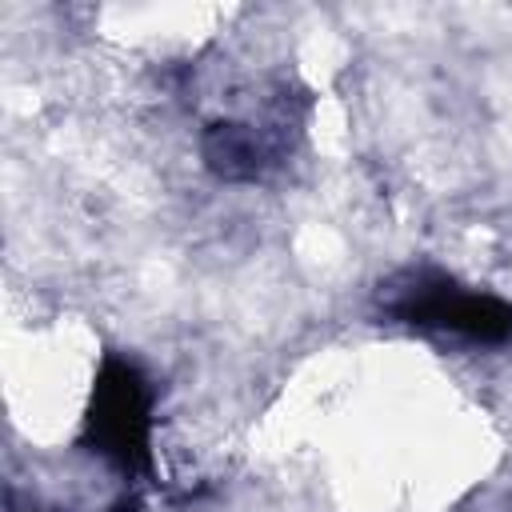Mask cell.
<instances>
[{"label": "cell", "instance_id": "1", "mask_svg": "<svg viewBox=\"0 0 512 512\" xmlns=\"http://www.w3.org/2000/svg\"><path fill=\"white\" fill-rule=\"evenodd\" d=\"M380 312L396 324H412L424 332H448L476 344L512 340V300L492 292L464 288L456 276L440 268H404L388 284H380Z\"/></svg>", "mask_w": 512, "mask_h": 512}, {"label": "cell", "instance_id": "2", "mask_svg": "<svg viewBox=\"0 0 512 512\" xmlns=\"http://www.w3.org/2000/svg\"><path fill=\"white\" fill-rule=\"evenodd\" d=\"M148 412H152V392L140 368L132 360L108 356L96 376V392L88 408L92 452L104 456L124 476L144 472L148 468Z\"/></svg>", "mask_w": 512, "mask_h": 512}, {"label": "cell", "instance_id": "3", "mask_svg": "<svg viewBox=\"0 0 512 512\" xmlns=\"http://www.w3.org/2000/svg\"><path fill=\"white\" fill-rule=\"evenodd\" d=\"M108 512H136V500H132V496H124V500H116Z\"/></svg>", "mask_w": 512, "mask_h": 512}]
</instances>
